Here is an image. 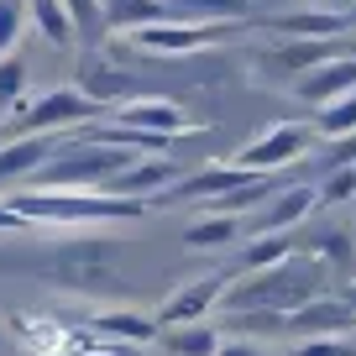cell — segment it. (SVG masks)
<instances>
[{"mask_svg":"<svg viewBox=\"0 0 356 356\" xmlns=\"http://www.w3.org/2000/svg\"><path fill=\"white\" fill-rule=\"evenodd\" d=\"M0 231H26V220H22V215H16L6 200H0Z\"/></svg>","mask_w":356,"mask_h":356,"instance_id":"obj_35","label":"cell"},{"mask_svg":"<svg viewBox=\"0 0 356 356\" xmlns=\"http://www.w3.org/2000/svg\"><path fill=\"white\" fill-rule=\"evenodd\" d=\"M220 356H267V351H262V346H252V341H225Z\"/></svg>","mask_w":356,"mask_h":356,"instance_id":"obj_34","label":"cell"},{"mask_svg":"<svg viewBox=\"0 0 356 356\" xmlns=\"http://www.w3.org/2000/svg\"><path fill=\"white\" fill-rule=\"evenodd\" d=\"M257 173H246V168H236V163H220V168H200V173H184L173 184V189L163 194L157 204H215L220 194H231V189H241V184H252Z\"/></svg>","mask_w":356,"mask_h":356,"instance_id":"obj_11","label":"cell"},{"mask_svg":"<svg viewBox=\"0 0 356 356\" xmlns=\"http://www.w3.org/2000/svg\"><path fill=\"white\" fill-rule=\"evenodd\" d=\"M58 147H63V136H6L0 142V189L16 178H37L58 157Z\"/></svg>","mask_w":356,"mask_h":356,"instance_id":"obj_15","label":"cell"},{"mask_svg":"<svg viewBox=\"0 0 356 356\" xmlns=\"http://www.w3.org/2000/svg\"><path fill=\"white\" fill-rule=\"evenodd\" d=\"M330 168H356V136L330 142Z\"/></svg>","mask_w":356,"mask_h":356,"instance_id":"obj_33","label":"cell"},{"mask_svg":"<svg viewBox=\"0 0 356 356\" xmlns=\"http://www.w3.org/2000/svg\"><path fill=\"white\" fill-rule=\"evenodd\" d=\"M314 131L325 136V142H341V136H356V95H346V100H330L320 115H314Z\"/></svg>","mask_w":356,"mask_h":356,"instance_id":"obj_27","label":"cell"},{"mask_svg":"<svg viewBox=\"0 0 356 356\" xmlns=\"http://www.w3.org/2000/svg\"><path fill=\"white\" fill-rule=\"evenodd\" d=\"M16 111H26V63H22V53L0 58V121L16 115Z\"/></svg>","mask_w":356,"mask_h":356,"instance_id":"obj_25","label":"cell"},{"mask_svg":"<svg viewBox=\"0 0 356 356\" xmlns=\"http://www.w3.org/2000/svg\"><path fill=\"white\" fill-rule=\"evenodd\" d=\"M231 26H200V22H157V26H142L131 32L126 42L136 53H157V58H189V53H204V47L225 42Z\"/></svg>","mask_w":356,"mask_h":356,"instance_id":"obj_7","label":"cell"},{"mask_svg":"<svg viewBox=\"0 0 356 356\" xmlns=\"http://www.w3.org/2000/svg\"><path fill=\"white\" fill-rule=\"evenodd\" d=\"M79 89H84V95L100 105V111H115V105L136 100V95H131V79H126L121 68H111L105 58H89V63H84V74H79Z\"/></svg>","mask_w":356,"mask_h":356,"instance_id":"obj_18","label":"cell"},{"mask_svg":"<svg viewBox=\"0 0 356 356\" xmlns=\"http://www.w3.org/2000/svg\"><path fill=\"white\" fill-rule=\"evenodd\" d=\"M178 168L168 163V157H136L131 168H126L121 178H111V189L105 194H115V200H142V204H157L168 189L178 184Z\"/></svg>","mask_w":356,"mask_h":356,"instance_id":"obj_12","label":"cell"},{"mask_svg":"<svg viewBox=\"0 0 356 356\" xmlns=\"http://www.w3.org/2000/svg\"><path fill=\"white\" fill-rule=\"evenodd\" d=\"M314 299H320V267L309 257H289V262L267 267V273H246V283H236L225 293V309H257V314L293 320Z\"/></svg>","mask_w":356,"mask_h":356,"instance_id":"obj_2","label":"cell"},{"mask_svg":"<svg viewBox=\"0 0 356 356\" xmlns=\"http://www.w3.org/2000/svg\"><path fill=\"white\" fill-rule=\"evenodd\" d=\"M89 335L105 346H152L157 320H147L142 309H100L89 320Z\"/></svg>","mask_w":356,"mask_h":356,"instance_id":"obj_16","label":"cell"},{"mask_svg":"<svg viewBox=\"0 0 356 356\" xmlns=\"http://www.w3.org/2000/svg\"><path fill=\"white\" fill-rule=\"evenodd\" d=\"M314 204H320V189L309 184H293V189H278L273 200L262 204V215L252 220V236H289L299 220H309Z\"/></svg>","mask_w":356,"mask_h":356,"instance_id":"obj_14","label":"cell"},{"mask_svg":"<svg viewBox=\"0 0 356 356\" xmlns=\"http://www.w3.org/2000/svg\"><path fill=\"white\" fill-rule=\"evenodd\" d=\"M95 115H105L100 105L89 100L84 89H47V95H37L26 111L11 115V136H58V131H79V126H89Z\"/></svg>","mask_w":356,"mask_h":356,"instance_id":"obj_4","label":"cell"},{"mask_svg":"<svg viewBox=\"0 0 356 356\" xmlns=\"http://www.w3.org/2000/svg\"><path fill=\"white\" fill-rule=\"evenodd\" d=\"M330 6H335L341 16H351V11H356V0H330Z\"/></svg>","mask_w":356,"mask_h":356,"instance_id":"obj_36","label":"cell"},{"mask_svg":"<svg viewBox=\"0 0 356 356\" xmlns=\"http://www.w3.org/2000/svg\"><path fill=\"white\" fill-rule=\"evenodd\" d=\"M293 356H356L351 335H320V341H304Z\"/></svg>","mask_w":356,"mask_h":356,"instance_id":"obj_31","label":"cell"},{"mask_svg":"<svg viewBox=\"0 0 356 356\" xmlns=\"http://www.w3.org/2000/svg\"><path fill=\"white\" fill-rule=\"evenodd\" d=\"M293 95H299L304 105H314V111H325L330 100L356 95V53H341V58H330V63H320L314 74H304L299 84H293Z\"/></svg>","mask_w":356,"mask_h":356,"instance_id":"obj_13","label":"cell"},{"mask_svg":"<svg viewBox=\"0 0 356 356\" xmlns=\"http://www.w3.org/2000/svg\"><path fill=\"white\" fill-rule=\"evenodd\" d=\"M314 257H325V262H346V257H351V246H346V231H325L320 246H314Z\"/></svg>","mask_w":356,"mask_h":356,"instance_id":"obj_32","label":"cell"},{"mask_svg":"<svg viewBox=\"0 0 356 356\" xmlns=\"http://www.w3.org/2000/svg\"><path fill=\"white\" fill-rule=\"evenodd\" d=\"M142 152H126V147H105V142H63L58 157L37 173V189H111V178H121L126 168Z\"/></svg>","mask_w":356,"mask_h":356,"instance_id":"obj_3","label":"cell"},{"mask_svg":"<svg viewBox=\"0 0 356 356\" xmlns=\"http://www.w3.org/2000/svg\"><path fill=\"white\" fill-rule=\"evenodd\" d=\"M314 126H304V121H283V126H273V131H262L257 142H246L241 152L231 157L236 168H246V173H257V178H273L278 168H289V163H299V157H309V147H314Z\"/></svg>","mask_w":356,"mask_h":356,"instance_id":"obj_6","label":"cell"},{"mask_svg":"<svg viewBox=\"0 0 356 356\" xmlns=\"http://www.w3.org/2000/svg\"><path fill=\"white\" fill-rule=\"evenodd\" d=\"M330 58H341V42L335 37H289L283 47H267L262 58H257V68H262L267 79H293L299 84L304 74H314L320 63H330Z\"/></svg>","mask_w":356,"mask_h":356,"instance_id":"obj_8","label":"cell"},{"mask_svg":"<svg viewBox=\"0 0 356 356\" xmlns=\"http://www.w3.org/2000/svg\"><path fill=\"white\" fill-rule=\"evenodd\" d=\"M26 16H32V26H37V37L42 42H53V47H68L74 42V16H68V6L63 0H26Z\"/></svg>","mask_w":356,"mask_h":356,"instance_id":"obj_23","label":"cell"},{"mask_svg":"<svg viewBox=\"0 0 356 356\" xmlns=\"http://www.w3.org/2000/svg\"><path fill=\"white\" fill-rule=\"evenodd\" d=\"M225 293H231V278H225V273L189 278L173 299L163 304V309H157V325H168V330H173V325H194V320H204L215 304H225Z\"/></svg>","mask_w":356,"mask_h":356,"instance_id":"obj_10","label":"cell"},{"mask_svg":"<svg viewBox=\"0 0 356 356\" xmlns=\"http://www.w3.org/2000/svg\"><path fill=\"white\" fill-rule=\"evenodd\" d=\"M273 32H283V37H304V42H309V37H335L346 26V16L341 11H299V16H273Z\"/></svg>","mask_w":356,"mask_h":356,"instance_id":"obj_24","label":"cell"},{"mask_svg":"<svg viewBox=\"0 0 356 356\" xmlns=\"http://www.w3.org/2000/svg\"><path fill=\"white\" fill-rule=\"evenodd\" d=\"M356 200V168H330V178L320 184V204H351Z\"/></svg>","mask_w":356,"mask_h":356,"instance_id":"obj_30","label":"cell"},{"mask_svg":"<svg viewBox=\"0 0 356 356\" xmlns=\"http://www.w3.org/2000/svg\"><path fill=\"white\" fill-rule=\"evenodd\" d=\"M346 304H351V309H356V283H351V289H346Z\"/></svg>","mask_w":356,"mask_h":356,"instance_id":"obj_37","label":"cell"},{"mask_svg":"<svg viewBox=\"0 0 356 356\" xmlns=\"http://www.w3.org/2000/svg\"><path fill=\"white\" fill-rule=\"evenodd\" d=\"M111 121L115 126H131V131H152V136H189L194 131V121L184 115V105H173V100H157V95H136V100H126V105H115L111 111Z\"/></svg>","mask_w":356,"mask_h":356,"instance_id":"obj_9","label":"cell"},{"mask_svg":"<svg viewBox=\"0 0 356 356\" xmlns=\"http://www.w3.org/2000/svg\"><path fill=\"white\" fill-rule=\"evenodd\" d=\"M68 16H74V32L84 37V42H100L105 37V11H100V0H63Z\"/></svg>","mask_w":356,"mask_h":356,"instance_id":"obj_28","label":"cell"},{"mask_svg":"<svg viewBox=\"0 0 356 356\" xmlns=\"http://www.w3.org/2000/svg\"><path fill=\"white\" fill-rule=\"evenodd\" d=\"M225 335H220V320H194V325H173L163 335V351L168 356H220Z\"/></svg>","mask_w":356,"mask_h":356,"instance_id":"obj_21","label":"cell"},{"mask_svg":"<svg viewBox=\"0 0 356 356\" xmlns=\"http://www.w3.org/2000/svg\"><path fill=\"white\" fill-rule=\"evenodd\" d=\"M241 236H246L241 215H210V210H200L189 220V231H184V246H194V252H220V246L241 241Z\"/></svg>","mask_w":356,"mask_h":356,"instance_id":"obj_20","label":"cell"},{"mask_svg":"<svg viewBox=\"0 0 356 356\" xmlns=\"http://www.w3.org/2000/svg\"><path fill=\"white\" fill-rule=\"evenodd\" d=\"M42 273L58 283V289H74V293H100V289H111V283L121 278V267H115L111 246H100V241H74V246H63V252H58Z\"/></svg>","mask_w":356,"mask_h":356,"instance_id":"obj_5","label":"cell"},{"mask_svg":"<svg viewBox=\"0 0 356 356\" xmlns=\"http://www.w3.org/2000/svg\"><path fill=\"white\" fill-rule=\"evenodd\" d=\"M0 335H6V325H0Z\"/></svg>","mask_w":356,"mask_h":356,"instance_id":"obj_38","label":"cell"},{"mask_svg":"<svg viewBox=\"0 0 356 356\" xmlns=\"http://www.w3.org/2000/svg\"><path fill=\"white\" fill-rule=\"evenodd\" d=\"M351 325H356V309L346 304V293H341V299H314V304H304V309L289 320V330L320 341V335H351Z\"/></svg>","mask_w":356,"mask_h":356,"instance_id":"obj_17","label":"cell"},{"mask_svg":"<svg viewBox=\"0 0 356 356\" xmlns=\"http://www.w3.org/2000/svg\"><path fill=\"white\" fill-rule=\"evenodd\" d=\"M26 225H115L142 220V200H115L105 189H11L0 194Z\"/></svg>","mask_w":356,"mask_h":356,"instance_id":"obj_1","label":"cell"},{"mask_svg":"<svg viewBox=\"0 0 356 356\" xmlns=\"http://www.w3.org/2000/svg\"><path fill=\"white\" fill-rule=\"evenodd\" d=\"M289 257H293V241H289V236H252V241H246V252H241V267H246V273H267V267L289 262Z\"/></svg>","mask_w":356,"mask_h":356,"instance_id":"obj_26","label":"cell"},{"mask_svg":"<svg viewBox=\"0 0 356 356\" xmlns=\"http://www.w3.org/2000/svg\"><path fill=\"white\" fill-rule=\"evenodd\" d=\"M168 22H200V26H231L252 11V0H163Z\"/></svg>","mask_w":356,"mask_h":356,"instance_id":"obj_19","label":"cell"},{"mask_svg":"<svg viewBox=\"0 0 356 356\" xmlns=\"http://www.w3.org/2000/svg\"><path fill=\"white\" fill-rule=\"evenodd\" d=\"M22 26H26V0H0V58L16 53Z\"/></svg>","mask_w":356,"mask_h":356,"instance_id":"obj_29","label":"cell"},{"mask_svg":"<svg viewBox=\"0 0 356 356\" xmlns=\"http://www.w3.org/2000/svg\"><path fill=\"white\" fill-rule=\"evenodd\" d=\"M100 11H105V32H121V37L168 22L163 0H100Z\"/></svg>","mask_w":356,"mask_h":356,"instance_id":"obj_22","label":"cell"}]
</instances>
